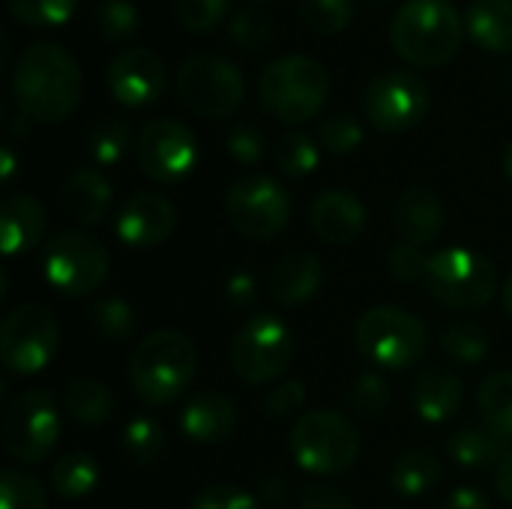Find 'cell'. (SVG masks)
Here are the masks:
<instances>
[{"label":"cell","mask_w":512,"mask_h":509,"mask_svg":"<svg viewBox=\"0 0 512 509\" xmlns=\"http://www.w3.org/2000/svg\"><path fill=\"white\" fill-rule=\"evenodd\" d=\"M81 66L60 42H30L12 66V99L30 123H60L81 102Z\"/></svg>","instance_id":"cell-1"},{"label":"cell","mask_w":512,"mask_h":509,"mask_svg":"<svg viewBox=\"0 0 512 509\" xmlns=\"http://www.w3.org/2000/svg\"><path fill=\"white\" fill-rule=\"evenodd\" d=\"M195 363L198 351L186 333L156 330L144 336L129 354V387L144 405L162 408L186 393L195 378Z\"/></svg>","instance_id":"cell-2"},{"label":"cell","mask_w":512,"mask_h":509,"mask_svg":"<svg viewBox=\"0 0 512 509\" xmlns=\"http://www.w3.org/2000/svg\"><path fill=\"white\" fill-rule=\"evenodd\" d=\"M390 42L414 66H444L462 48V15L450 0H405L390 21Z\"/></svg>","instance_id":"cell-3"},{"label":"cell","mask_w":512,"mask_h":509,"mask_svg":"<svg viewBox=\"0 0 512 509\" xmlns=\"http://www.w3.org/2000/svg\"><path fill=\"white\" fill-rule=\"evenodd\" d=\"M330 96L327 69L309 54H282L258 78V99L282 123L312 120Z\"/></svg>","instance_id":"cell-4"},{"label":"cell","mask_w":512,"mask_h":509,"mask_svg":"<svg viewBox=\"0 0 512 509\" xmlns=\"http://www.w3.org/2000/svg\"><path fill=\"white\" fill-rule=\"evenodd\" d=\"M354 342L372 366L387 372H405L426 357L429 330L408 309L384 303L360 315L354 327Z\"/></svg>","instance_id":"cell-5"},{"label":"cell","mask_w":512,"mask_h":509,"mask_svg":"<svg viewBox=\"0 0 512 509\" xmlns=\"http://www.w3.org/2000/svg\"><path fill=\"white\" fill-rule=\"evenodd\" d=\"M501 276L489 255L468 249V246H450L435 255H429V267L423 276V288L429 297L447 309H480L498 294Z\"/></svg>","instance_id":"cell-6"},{"label":"cell","mask_w":512,"mask_h":509,"mask_svg":"<svg viewBox=\"0 0 512 509\" xmlns=\"http://www.w3.org/2000/svg\"><path fill=\"white\" fill-rule=\"evenodd\" d=\"M288 450L303 471L315 477H333L357 465L360 432L345 414L321 408L303 414L294 423L288 435Z\"/></svg>","instance_id":"cell-7"},{"label":"cell","mask_w":512,"mask_h":509,"mask_svg":"<svg viewBox=\"0 0 512 509\" xmlns=\"http://www.w3.org/2000/svg\"><path fill=\"white\" fill-rule=\"evenodd\" d=\"M291 360H294V333L273 312L252 315L231 342V369L249 387L279 381L288 372Z\"/></svg>","instance_id":"cell-8"},{"label":"cell","mask_w":512,"mask_h":509,"mask_svg":"<svg viewBox=\"0 0 512 509\" xmlns=\"http://www.w3.org/2000/svg\"><path fill=\"white\" fill-rule=\"evenodd\" d=\"M174 90L198 117H231L246 96L243 72L222 54H192L177 66Z\"/></svg>","instance_id":"cell-9"},{"label":"cell","mask_w":512,"mask_h":509,"mask_svg":"<svg viewBox=\"0 0 512 509\" xmlns=\"http://www.w3.org/2000/svg\"><path fill=\"white\" fill-rule=\"evenodd\" d=\"M108 249L84 231H60L45 243L42 276L63 297H87L108 279Z\"/></svg>","instance_id":"cell-10"},{"label":"cell","mask_w":512,"mask_h":509,"mask_svg":"<svg viewBox=\"0 0 512 509\" xmlns=\"http://www.w3.org/2000/svg\"><path fill=\"white\" fill-rule=\"evenodd\" d=\"M60 438V414L45 390H24L18 393L0 423V441L6 456H12L21 465H39L48 459Z\"/></svg>","instance_id":"cell-11"},{"label":"cell","mask_w":512,"mask_h":509,"mask_svg":"<svg viewBox=\"0 0 512 509\" xmlns=\"http://www.w3.org/2000/svg\"><path fill=\"white\" fill-rule=\"evenodd\" d=\"M231 228L246 240H273L291 219V198L285 186L267 174H246L231 183L225 195Z\"/></svg>","instance_id":"cell-12"},{"label":"cell","mask_w":512,"mask_h":509,"mask_svg":"<svg viewBox=\"0 0 512 509\" xmlns=\"http://www.w3.org/2000/svg\"><path fill=\"white\" fill-rule=\"evenodd\" d=\"M429 102H432L429 84L408 69H390L375 75L363 87V99H360L366 120L387 135L414 129L429 114Z\"/></svg>","instance_id":"cell-13"},{"label":"cell","mask_w":512,"mask_h":509,"mask_svg":"<svg viewBox=\"0 0 512 509\" xmlns=\"http://www.w3.org/2000/svg\"><path fill=\"white\" fill-rule=\"evenodd\" d=\"M60 330L54 315L39 303L12 309L0 330V360L12 375H36L57 354Z\"/></svg>","instance_id":"cell-14"},{"label":"cell","mask_w":512,"mask_h":509,"mask_svg":"<svg viewBox=\"0 0 512 509\" xmlns=\"http://www.w3.org/2000/svg\"><path fill=\"white\" fill-rule=\"evenodd\" d=\"M135 159L141 171L156 183H177L192 174L198 162V141L195 132L171 117H159L141 126Z\"/></svg>","instance_id":"cell-15"},{"label":"cell","mask_w":512,"mask_h":509,"mask_svg":"<svg viewBox=\"0 0 512 509\" xmlns=\"http://www.w3.org/2000/svg\"><path fill=\"white\" fill-rule=\"evenodd\" d=\"M105 84L108 93L126 108L150 105L165 90V63L153 48L144 45L123 48L120 54L111 57L105 69Z\"/></svg>","instance_id":"cell-16"},{"label":"cell","mask_w":512,"mask_h":509,"mask_svg":"<svg viewBox=\"0 0 512 509\" xmlns=\"http://www.w3.org/2000/svg\"><path fill=\"white\" fill-rule=\"evenodd\" d=\"M177 225L174 204L159 192H135L120 204L114 234L129 249H156L162 246Z\"/></svg>","instance_id":"cell-17"},{"label":"cell","mask_w":512,"mask_h":509,"mask_svg":"<svg viewBox=\"0 0 512 509\" xmlns=\"http://www.w3.org/2000/svg\"><path fill=\"white\" fill-rule=\"evenodd\" d=\"M309 228L330 246H351L366 231V204L348 189H324L309 207Z\"/></svg>","instance_id":"cell-18"},{"label":"cell","mask_w":512,"mask_h":509,"mask_svg":"<svg viewBox=\"0 0 512 509\" xmlns=\"http://www.w3.org/2000/svg\"><path fill=\"white\" fill-rule=\"evenodd\" d=\"M444 222H447V213H444V204L435 189L417 183L399 195L396 210H393V225H396V234L402 243L426 249L429 243H435L441 237Z\"/></svg>","instance_id":"cell-19"},{"label":"cell","mask_w":512,"mask_h":509,"mask_svg":"<svg viewBox=\"0 0 512 509\" xmlns=\"http://www.w3.org/2000/svg\"><path fill=\"white\" fill-rule=\"evenodd\" d=\"M462 402H465V384L453 369L432 366L414 378L411 405L423 423L438 426V423L456 420V414L462 411Z\"/></svg>","instance_id":"cell-20"},{"label":"cell","mask_w":512,"mask_h":509,"mask_svg":"<svg viewBox=\"0 0 512 509\" xmlns=\"http://www.w3.org/2000/svg\"><path fill=\"white\" fill-rule=\"evenodd\" d=\"M237 426V408L225 393H198L180 411V432L195 444H222Z\"/></svg>","instance_id":"cell-21"},{"label":"cell","mask_w":512,"mask_h":509,"mask_svg":"<svg viewBox=\"0 0 512 509\" xmlns=\"http://www.w3.org/2000/svg\"><path fill=\"white\" fill-rule=\"evenodd\" d=\"M270 297L279 306H303L324 285V267L315 252H291L270 273Z\"/></svg>","instance_id":"cell-22"},{"label":"cell","mask_w":512,"mask_h":509,"mask_svg":"<svg viewBox=\"0 0 512 509\" xmlns=\"http://www.w3.org/2000/svg\"><path fill=\"white\" fill-rule=\"evenodd\" d=\"M48 228L45 207L33 195H9L0 207V246L6 255L30 252L42 243Z\"/></svg>","instance_id":"cell-23"},{"label":"cell","mask_w":512,"mask_h":509,"mask_svg":"<svg viewBox=\"0 0 512 509\" xmlns=\"http://www.w3.org/2000/svg\"><path fill=\"white\" fill-rule=\"evenodd\" d=\"M60 198H63V210L78 222V225H99L108 210H111V201H114V189L111 183L105 180L102 171L96 168H78L66 177L63 189H60Z\"/></svg>","instance_id":"cell-24"},{"label":"cell","mask_w":512,"mask_h":509,"mask_svg":"<svg viewBox=\"0 0 512 509\" xmlns=\"http://www.w3.org/2000/svg\"><path fill=\"white\" fill-rule=\"evenodd\" d=\"M444 480V465L429 450H408L390 468V486L399 498H423Z\"/></svg>","instance_id":"cell-25"},{"label":"cell","mask_w":512,"mask_h":509,"mask_svg":"<svg viewBox=\"0 0 512 509\" xmlns=\"http://www.w3.org/2000/svg\"><path fill=\"white\" fill-rule=\"evenodd\" d=\"M447 453L462 468H498L510 456V444L495 438L486 426H468L450 435Z\"/></svg>","instance_id":"cell-26"},{"label":"cell","mask_w":512,"mask_h":509,"mask_svg":"<svg viewBox=\"0 0 512 509\" xmlns=\"http://www.w3.org/2000/svg\"><path fill=\"white\" fill-rule=\"evenodd\" d=\"M468 33L489 51H512V0H471Z\"/></svg>","instance_id":"cell-27"},{"label":"cell","mask_w":512,"mask_h":509,"mask_svg":"<svg viewBox=\"0 0 512 509\" xmlns=\"http://www.w3.org/2000/svg\"><path fill=\"white\" fill-rule=\"evenodd\" d=\"M63 408L81 426H102L114 414V393L96 378H75L63 390Z\"/></svg>","instance_id":"cell-28"},{"label":"cell","mask_w":512,"mask_h":509,"mask_svg":"<svg viewBox=\"0 0 512 509\" xmlns=\"http://www.w3.org/2000/svg\"><path fill=\"white\" fill-rule=\"evenodd\" d=\"M483 426L512 447V372H492L477 393Z\"/></svg>","instance_id":"cell-29"},{"label":"cell","mask_w":512,"mask_h":509,"mask_svg":"<svg viewBox=\"0 0 512 509\" xmlns=\"http://www.w3.org/2000/svg\"><path fill=\"white\" fill-rule=\"evenodd\" d=\"M51 489L66 498V501H78L84 495H90L99 483V465L87 456V453H63L54 465H51Z\"/></svg>","instance_id":"cell-30"},{"label":"cell","mask_w":512,"mask_h":509,"mask_svg":"<svg viewBox=\"0 0 512 509\" xmlns=\"http://www.w3.org/2000/svg\"><path fill=\"white\" fill-rule=\"evenodd\" d=\"M90 330L108 342V345H120L126 339L135 336L138 330V318L132 312V306L120 297H105V300H96L93 309H90Z\"/></svg>","instance_id":"cell-31"},{"label":"cell","mask_w":512,"mask_h":509,"mask_svg":"<svg viewBox=\"0 0 512 509\" xmlns=\"http://www.w3.org/2000/svg\"><path fill=\"white\" fill-rule=\"evenodd\" d=\"M441 348L459 366H480L489 357V333L477 321H456L444 327Z\"/></svg>","instance_id":"cell-32"},{"label":"cell","mask_w":512,"mask_h":509,"mask_svg":"<svg viewBox=\"0 0 512 509\" xmlns=\"http://www.w3.org/2000/svg\"><path fill=\"white\" fill-rule=\"evenodd\" d=\"M120 450H123V456H126L129 465L147 468V465H153L162 456V450H165V432H162V426L153 417H135L123 429Z\"/></svg>","instance_id":"cell-33"},{"label":"cell","mask_w":512,"mask_h":509,"mask_svg":"<svg viewBox=\"0 0 512 509\" xmlns=\"http://www.w3.org/2000/svg\"><path fill=\"white\" fill-rule=\"evenodd\" d=\"M90 21L105 42H126L141 27L138 9L132 0H96Z\"/></svg>","instance_id":"cell-34"},{"label":"cell","mask_w":512,"mask_h":509,"mask_svg":"<svg viewBox=\"0 0 512 509\" xmlns=\"http://www.w3.org/2000/svg\"><path fill=\"white\" fill-rule=\"evenodd\" d=\"M276 24L273 18L261 9V6H240L231 12L228 18V36L234 45L246 48V51H264L273 42Z\"/></svg>","instance_id":"cell-35"},{"label":"cell","mask_w":512,"mask_h":509,"mask_svg":"<svg viewBox=\"0 0 512 509\" xmlns=\"http://www.w3.org/2000/svg\"><path fill=\"white\" fill-rule=\"evenodd\" d=\"M129 147V123L120 117H105L87 132V156L96 165H114Z\"/></svg>","instance_id":"cell-36"},{"label":"cell","mask_w":512,"mask_h":509,"mask_svg":"<svg viewBox=\"0 0 512 509\" xmlns=\"http://www.w3.org/2000/svg\"><path fill=\"white\" fill-rule=\"evenodd\" d=\"M321 162V144L306 132H288L282 135L276 147V165L288 177H306Z\"/></svg>","instance_id":"cell-37"},{"label":"cell","mask_w":512,"mask_h":509,"mask_svg":"<svg viewBox=\"0 0 512 509\" xmlns=\"http://www.w3.org/2000/svg\"><path fill=\"white\" fill-rule=\"evenodd\" d=\"M348 405L351 411L360 417V420H381L390 414L393 408V393H390V384L375 375V372H366L354 381L351 393H348Z\"/></svg>","instance_id":"cell-38"},{"label":"cell","mask_w":512,"mask_h":509,"mask_svg":"<svg viewBox=\"0 0 512 509\" xmlns=\"http://www.w3.org/2000/svg\"><path fill=\"white\" fill-rule=\"evenodd\" d=\"M0 509H48L45 486L24 471H0Z\"/></svg>","instance_id":"cell-39"},{"label":"cell","mask_w":512,"mask_h":509,"mask_svg":"<svg viewBox=\"0 0 512 509\" xmlns=\"http://www.w3.org/2000/svg\"><path fill=\"white\" fill-rule=\"evenodd\" d=\"M306 27L321 36H333L354 21V0H300Z\"/></svg>","instance_id":"cell-40"},{"label":"cell","mask_w":512,"mask_h":509,"mask_svg":"<svg viewBox=\"0 0 512 509\" xmlns=\"http://www.w3.org/2000/svg\"><path fill=\"white\" fill-rule=\"evenodd\" d=\"M318 144L333 153V156H345L351 150H357L363 144V126L354 114H330L321 126H318Z\"/></svg>","instance_id":"cell-41"},{"label":"cell","mask_w":512,"mask_h":509,"mask_svg":"<svg viewBox=\"0 0 512 509\" xmlns=\"http://www.w3.org/2000/svg\"><path fill=\"white\" fill-rule=\"evenodd\" d=\"M6 3H9V15L21 24L57 27L75 12L78 0H6Z\"/></svg>","instance_id":"cell-42"},{"label":"cell","mask_w":512,"mask_h":509,"mask_svg":"<svg viewBox=\"0 0 512 509\" xmlns=\"http://www.w3.org/2000/svg\"><path fill=\"white\" fill-rule=\"evenodd\" d=\"M225 147H228V153H231L234 162H240V165H258L264 159V153H267V138H264V132L255 123H234L228 129Z\"/></svg>","instance_id":"cell-43"},{"label":"cell","mask_w":512,"mask_h":509,"mask_svg":"<svg viewBox=\"0 0 512 509\" xmlns=\"http://www.w3.org/2000/svg\"><path fill=\"white\" fill-rule=\"evenodd\" d=\"M225 12H228V0H174L177 21L192 33H204L216 27Z\"/></svg>","instance_id":"cell-44"},{"label":"cell","mask_w":512,"mask_h":509,"mask_svg":"<svg viewBox=\"0 0 512 509\" xmlns=\"http://www.w3.org/2000/svg\"><path fill=\"white\" fill-rule=\"evenodd\" d=\"M387 267L402 282H423L426 267H429V255L420 246H411V243H402L399 240L390 249V255H387Z\"/></svg>","instance_id":"cell-45"},{"label":"cell","mask_w":512,"mask_h":509,"mask_svg":"<svg viewBox=\"0 0 512 509\" xmlns=\"http://www.w3.org/2000/svg\"><path fill=\"white\" fill-rule=\"evenodd\" d=\"M189 509H261V504L249 492L219 483V486H207L204 492H198V498Z\"/></svg>","instance_id":"cell-46"},{"label":"cell","mask_w":512,"mask_h":509,"mask_svg":"<svg viewBox=\"0 0 512 509\" xmlns=\"http://www.w3.org/2000/svg\"><path fill=\"white\" fill-rule=\"evenodd\" d=\"M306 405V387L300 381H282L279 387H273L264 399V408L273 420H285L294 417L300 408Z\"/></svg>","instance_id":"cell-47"},{"label":"cell","mask_w":512,"mask_h":509,"mask_svg":"<svg viewBox=\"0 0 512 509\" xmlns=\"http://www.w3.org/2000/svg\"><path fill=\"white\" fill-rule=\"evenodd\" d=\"M300 509H354V501L333 483H312L300 498Z\"/></svg>","instance_id":"cell-48"},{"label":"cell","mask_w":512,"mask_h":509,"mask_svg":"<svg viewBox=\"0 0 512 509\" xmlns=\"http://www.w3.org/2000/svg\"><path fill=\"white\" fill-rule=\"evenodd\" d=\"M255 297H258V282H255V276H252V273L237 270V273H231V276H228V282H225V300H228L234 309H246V306H252V303H255Z\"/></svg>","instance_id":"cell-49"},{"label":"cell","mask_w":512,"mask_h":509,"mask_svg":"<svg viewBox=\"0 0 512 509\" xmlns=\"http://www.w3.org/2000/svg\"><path fill=\"white\" fill-rule=\"evenodd\" d=\"M444 509H489V498L480 492V489H471V486H462V489H453Z\"/></svg>","instance_id":"cell-50"},{"label":"cell","mask_w":512,"mask_h":509,"mask_svg":"<svg viewBox=\"0 0 512 509\" xmlns=\"http://www.w3.org/2000/svg\"><path fill=\"white\" fill-rule=\"evenodd\" d=\"M495 486H498V495L512 507V453L498 465V474H495Z\"/></svg>","instance_id":"cell-51"},{"label":"cell","mask_w":512,"mask_h":509,"mask_svg":"<svg viewBox=\"0 0 512 509\" xmlns=\"http://www.w3.org/2000/svg\"><path fill=\"white\" fill-rule=\"evenodd\" d=\"M0 159H3V180H12V174H15V153H12V147L6 144L3 150H0Z\"/></svg>","instance_id":"cell-52"},{"label":"cell","mask_w":512,"mask_h":509,"mask_svg":"<svg viewBox=\"0 0 512 509\" xmlns=\"http://www.w3.org/2000/svg\"><path fill=\"white\" fill-rule=\"evenodd\" d=\"M504 306H507V312H510L512 318V273L507 276V282H504Z\"/></svg>","instance_id":"cell-53"},{"label":"cell","mask_w":512,"mask_h":509,"mask_svg":"<svg viewBox=\"0 0 512 509\" xmlns=\"http://www.w3.org/2000/svg\"><path fill=\"white\" fill-rule=\"evenodd\" d=\"M504 174L512 180V141L507 144V150H504Z\"/></svg>","instance_id":"cell-54"},{"label":"cell","mask_w":512,"mask_h":509,"mask_svg":"<svg viewBox=\"0 0 512 509\" xmlns=\"http://www.w3.org/2000/svg\"><path fill=\"white\" fill-rule=\"evenodd\" d=\"M261 3H273V0H261Z\"/></svg>","instance_id":"cell-55"}]
</instances>
